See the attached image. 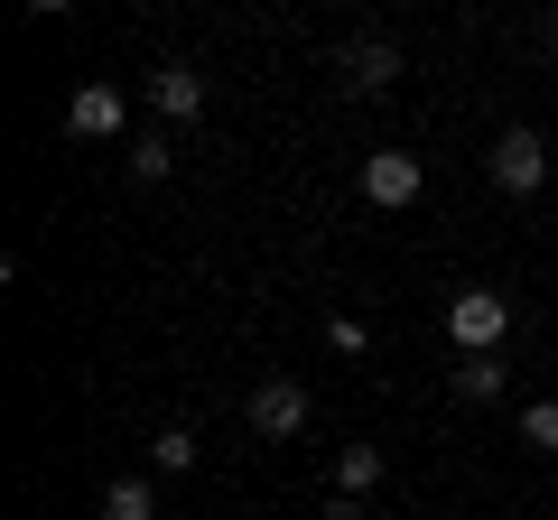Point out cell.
Here are the masks:
<instances>
[{
	"label": "cell",
	"instance_id": "cell-7",
	"mask_svg": "<svg viewBox=\"0 0 558 520\" xmlns=\"http://www.w3.org/2000/svg\"><path fill=\"white\" fill-rule=\"evenodd\" d=\"M336 75L354 84V94H381V84L400 75V47H391V38H354V47L336 57Z\"/></svg>",
	"mask_w": 558,
	"mask_h": 520
},
{
	"label": "cell",
	"instance_id": "cell-15",
	"mask_svg": "<svg viewBox=\"0 0 558 520\" xmlns=\"http://www.w3.org/2000/svg\"><path fill=\"white\" fill-rule=\"evenodd\" d=\"M317 520H363V502H354V493H336V502H326Z\"/></svg>",
	"mask_w": 558,
	"mask_h": 520
},
{
	"label": "cell",
	"instance_id": "cell-8",
	"mask_svg": "<svg viewBox=\"0 0 558 520\" xmlns=\"http://www.w3.org/2000/svg\"><path fill=\"white\" fill-rule=\"evenodd\" d=\"M102 520H159V493L140 474H121V483H102Z\"/></svg>",
	"mask_w": 558,
	"mask_h": 520
},
{
	"label": "cell",
	"instance_id": "cell-9",
	"mask_svg": "<svg viewBox=\"0 0 558 520\" xmlns=\"http://www.w3.org/2000/svg\"><path fill=\"white\" fill-rule=\"evenodd\" d=\"M457 400H502V354H465L457 362Z\"/></svg>",
	"mask_w": 558,
	"mask_h": 520
},
{
	"label": "cell",
	"instance_id": "cell-3",
	"mask_svg": "<svg viewBox=\"0 0 558 520\" xmlns=\"http://www.w3.org/2000/svg\"><path fill=\"white\" fill-rule=\"evenodd\" d=\"M418 186H428V168H418L410 149H373V159H363V196L373 205H418Z\"/></svg>",
	"mask_w": 558,
	"mask_h": 520
},
{
	"label": "cell",
	"instance_id": "cell-5",
	"mask_svg": "<svg viewBox=\"0 0 558 520\" xmlns=\"http://www.w3.org/2000/svg\"><path fill=\"white\" fill-rule=\"evenodd\" d=\"M149 102H159L168 121H196L205 112V75L186 57H168V65H149Z\"/></svg>",
	"mask_w": 558,
	"mask_h": 520
},
{
	"label": "cell",
	"instance_id": "cell-1",
	"mask_svg": "<svg viewBox=\"0 0 558 520\" xmlns=\"http://www.w3.org/2000/svg\"><path fill=\"white\" fill-rule=\"evenodd\" d=\"M447 335H457L465 354H502V335H512V298H502V288H457V298H447Z\"/></svg>",
	"mask_w": 558,
	"mask_h": 520
},
{
	"label": "cell",
	"instance_id": "cell-10",
	"mask_svg": "<svg viewBox=\"0 0 558 520\" xmlns=\"http://www.w3.org/2000/svg\"><path fill=\"white\" fill-rule=\"evenodd\" d=\"M373 483H381V446H344V456H336V493H373Z\"/></svg>",
	"mask_w": 558,
	"mask_h": 520
},
{
	"label": "cell",
	"instance_id": "cell-11",
	"mask_svg": "<svg viewBox=\"0 0 558 520\" xmlns=\"http://www.w3.org/2000/svg\"><path fill=\"white\" fill-rule=\"evenodd\" d=\"M196 456H205V446H196V428H159V437H149V465H159V474H186Z\"/></svg>",
	"mask_w": 558,
	"mask_h": 520
},
{
	"label": "cell",
	"instance_id": "cell-2",
	"mask_svg": "<svg viewBox=\"0 0 558 520\" xmlns=\"http://www.w3.org/2000/svg\"><path fill=\"white\" fill-rule=\"evenodd\" d=\"M484 168H494V186H502V196H531V186L549 177V149H539V131H502Z\"/></svg>",
	"mask_w": 558,
	"mask_h": 520
},
{
	"label": "cell",
	"instance_id": "cell-12",
	"mask_svg": "<svg viewBox=\"0 0 558 520\" xmlns=\"http://www.w3.org/2000/svg\"><path fill=\"white\" fill-rule=\"evenodd\" d=\"M168 159H178V149H168L159 131H140V140H131V177H140V186H159V177H168Z\"/></svg>",
	"mask_w": 558,
	"mask_h": 520
},
{
	"label": "cell",
	"instance_id": "cell-16",
	"mask_svg": "<svg viewBox=\"0 0 558 520\" xmlns=\"http://www.w3.org/2000/svg\"><path fill=\"white\" fill-rule=\"evenodd\" d=\"M549 57H558V28H549Z\"/></svg>",
	"mask_w": 558,
	"mask_h": 520
},
{
	"label": "cell",
	"instance_id": "cell-14",
	"mask_svg": "<svg viewBox=\"0 0 558 520\" xmlns=\"http://www.w3.org/2000/svg\"><path fill=\"white\" fill-rule=\"evenodd\" d=\"M326 344H336V354H363V344H373V325H363V317H326Z\"/></svg>",
	"mask_w": 558,
	"mask_h": 520
},
{
	"label": "cell",
	"instance_id": "cell-4",
	"mask_svg": "<svg viewBox=\"0 0 558 520\" xmlns=\"http://www.w3.org/2000/svg\"><path fill=\"white\" fill-rule=\"evenodd\" d=\"M65 131H75V140H121V131H131V102H121L112 84H84V94L65 102Z\"/></svg>",
	"mask_w": 558,
	"mask_h": 520
},
{
	"label": "cell",
	"instance_id": "cell-6",
	"mask_svg": "<svg viewBox=\"0 0 558 520\" xmlns=\"http://www.w3.org/2000/svg\"><path fill=\"white\" fill-rule=\"evenodd\" d=\"M252 428H260V437H299V428H307V391H299V381H260V391H252Z\"/></svg>",
	"mask_w": 558,
	"mask_h": 520
},
{
	"label": "cell",
	"instance_id": "cell-13",
	"mask_svg": "<svg viewBox=\"0 0 558 520\" xmlns=\"http://www.w3.org/2000/svg\"><path fill=\"white\" fill-rule=\"evenodd\" d=\"M521 446H539V456L558 446V400H531V409H521Z\"/></svg>",
	"mask_w": 558,
	"mask_h": 520
}]
</instances>
